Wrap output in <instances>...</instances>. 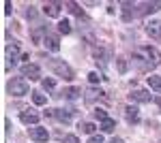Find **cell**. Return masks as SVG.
<instances>
[{
	"label": "cell",
	"instance_id": "6da1fadb",
	"mask_svg": "<svg viewBox=\"0 0 161 143\" xmlns=\"http://www.w3.org/2000/svg\"><path fill=\"white\" fill-rule=\"evenodd\" d=\"M133 62L137 64V69L148 71L161 64V54L155 47H137L133 51Z\"/></svg>",
	"mask_w": 161,
	"mask_h": 143
},
{
	"label": "cell",
	"instance_id": "7a4b0ae2",
	"mask_svg": "<svg viewBox=\"0 0 161 143\" xmlns=\"http://www.w3.org/2000/svg\"><path fill=\"white\" fill-rule=\"evenodd\" d=\"M7 90H9V94H13V96H24V94H28V81H26L24 77H13L11 81L7 84Z\"/></svg>",
	"mask_w": 161,
	"mask_h": 143
},
{
	"label": "cell",
	"instance_id": "3957f363",
	"mask_svg": "<svg viewBox=\"0 0 161 143\" xmlns=\"http://www.w3.org/2000/svg\"><path fill=\"white\" fill-rule=\"evenodd\" d=\"M50 66H52V71L54 73H58L60 77H64V79H73V71L64 64V62H58V60H52L50 62Z\"/></svg>",
	"mask_w": 161,
	"mask_h": 143
},
{
	"label": "cell",
	"instance_id": "277c9868",
	"mask_svg": "<svg viewBox=\"0 0 161 143\" xmlns=\"http://www.w3.org/2000/svg\"><path fill=\"white\" fill-rule=\"evenodd\" d=\"M22 75L28 77L30 81H37L39 77H41V71H39L37 64H24V69H22Z\"/></svg>",
	"mask_w": 161,
	"mask_h": 143
},
{
	"label": "cell",
	"instance_id": "5b68a950",
	"mask_svg": "<svg viewBox=\"0 0 161 143\" xmlns=\"http://www.w3.org/2000/svg\"><path fill=\"white\" fill-rule=\"evenodd\" d=\"M146 32H148L150 38H157V41H161V22H159V19H153V22H148V24H146Z\"/></svg>",
	"mask_w": 161,
	"mask_h": 143
},
{
	"label": "cell",
	"instance_id": "8992f818",
	"mask_svg": "<svg viewBox=\"0 0 161 143\" xmlns=\"http://www.w3.org/2000/svg\"><path fill=\"white\" fill-rule=\"evenodd\" d=\"M30 139H35V141L39 143H43V141H47L50 139V132H47V128H39V126H35V128H30Z\"/></svg>",
	"mask_w": 161,
	"mask_h": 143
},
{
	"label": "cell",
	"instance_id": "52a82bcc",
	"mask_svg": "<svg viewBox=\"0 0 161 143\" xmlns=\"http://www.w3.org/2000/svg\"><path fill=\"white\" fill-rule=\"evenodd\" d=\"M17 51H19V45L17 43H13V45L7 47V66H13L17 62Z\"/></svg>",
	"mask_w": 161,
	"mask_h": 143
},
{
	"label": "cell",
	"instance_id": "ba28073f",
	"mask_svg": "<svg viewBox=\"0 0 161 143\" xmlns=\"http://www.w3.org/2000/svg\"><path fill=\"white\" fill-rule=\"evenodd\" d=\"M129 96H131V100H136V103H150V98H153L146 90H133Z\"/></svg>",
	"mask_w": 161,
	"mask_h": 143
},
{
	"label": "cell",
	"instance_id": "9c48e42d",
	"mask_svg": "<svg viewBox=\"0 0 161 143\" xmlns=\"http://www.w3.org/2000/svg\"><path fill=\"white\" fill-rule=\"evenodd\" d=\"M43 45L50 49V51H58V49H60L58 36H54V34H45V38H43Z\"/></svg>",
	"mask_w": 161,
	"mask_h": 143
},
{
	"label": "cell",
	"instance_id": "30bf717a",
	"mask_svg": "<svg viewBox=\"0 0 161 143\" xmlns=\"http://www.w3.org/2000/svg\"><path fill=\"white\" fill-rule=\"evenodd\" d=\"M19 118H22L24 124H37V122H39V113H35L32 109H24Z\"/></svg>",
	"mask_w": 161,
	"mask_h": 143
},
{
	"label": "cell",
	"instance_id": "8fae6325",
	"mask_svg": "<svg viewBox=\"0 0 161 143\" xmlns=\"http://www.w3.org/2000/svg\"><path fill=\"white\" fill-rule=\"evenodd\" d=\"M43 13H45L47 17H58V15H60V4H58V2H47V4L43 7Z\"/></svg>",
	"mask_w": 161,
	"mask_h": 143
},
{
	"label": "cell",
	"instance_id": "7c38bea8",
	"mask_svg": "<svg viewBox=\"0 0 161 143\" xmlns=\"http://www.w3.org/2000/svg\"><path fill=\"white\" fill-rule=\"evenodd\" d=\"M125 115H127L129 122L136 124L137 120H140V111H137V107H131V105H129V107H125Z\"/></svg>",
	"mask_w": 161,
	"mask_h": 143
},
{
	"label": "cell",
	"instance_id": "4fadbf2b",
	"mask_svg": "<svg viewBox=\"0 0 161 143\" xmlns=\"http://www.w3.org/2000/svg\"><path fill=\"white\" fill-rule=\"evenodd\" d=\"M54 118L64 122V124H69V122H71V113H67V111H62V109H54Z\"/></svg>",
	"mask_w": 161,
	"mask_h": 143
},
{
	"label": "cell",
	"instance_id": "5bb4252c",
	"mask_svg": "<svg viewBox=\"0 0 161 143\" xmlns=\"http://www.w3.org/2000/svg\"><path fill=\"white\" fill-rule=\"evenodd\" d=\"M148 85L153 88V90L161 92V77H157V75H150V77H148Z\"/></svg>",
	"mask_w": 161,
	"mask_h": 143
},
{
	"label": "cell",
	"instance_id": "9a60e30c",
	"mask_svg": "<svg viewBox=\"0 0 161 143\" xmlns=\"http://www.w3.org/2000/svg\"><path fill=\"white\" fill-rule=\"evenodd\" d=\"M114 126H116V122H114L112 118H108L103 124H101V130H103V132H112V130H114Z\"/></svg>",
	"mask_w": 161,
	"mask_h": 143
},
{
	"label": "cell",
	"instance_id": "2e32d148",
	"mask_svg": "<svg viewBox=\"0 0 161 143\" xmlns=\"http://www.w3.org/2000/svg\"><path fill=\"white\" fill-rule=\"evenodd\" d=\"M62 94L67 96V98H71V100H73V98H77V96L82 94V90H77V88H69V90H64Z\"/></svg>",
	"mask_w": 161,
	"mask_h": 143
},
{
	"label": "cell",
	"instance_id": "e0dca14e",
	"mask_svg": "<svg viewBox=\"0 0 161 143\" xmlns=\"http://www.w3.org/2000/svg\"><path fill=\"white\" fill-rule=\"evenodd\" d=\"M58 30H60L62 34H69V32H71V24H69L67 19H62L60 24H58Z\"/></svg>",
	"mask_w": 161,
	"mask_h": 143
},
{
	"label": "cell",
	"instance_id": "ac0fdd59",
	"mask_svg": "<svg viewBox=\"0 0 161 143\" xmlns=\"http://www.w3.org/2000/svg\"><path fill=\"white\" fill-rule=\"evenodd\" d=\"M32 103H35V105H45L47 98H45L43 94H39V92H35V94H32Z\"/></svg>",
	"mask_w": 161,
	"mask_h": 143
},
{
	"label": "cell",
	"instance_id": "d6986e66",
	"mask_svg": "<svg viewBox=\"0 0 161 143\" xmlns=\"http://www.w3.org/2000/svg\"><path fill=\"white\" fill-rule=\"evenodd\" d=\"M116 69H118V73H127V60L116 58Z\"/></svg>",
	"mask_w": 161,
	"mask_h": 143
},
{
	"label": "cell",
	"instance_id": "ffe728a7",
	"mask_svg": "<svg viewBox=\"0 0 161 143\" xmlns=\"http://www.w3.org/2000/svg\"><path fill=\"white\" fill-rule=\"evenodd\" d=\"M95 118L97 120H101V122H105V120H108V111H105V109H95Z\"/></svg>",
	"mask_w": 161,
	"mask_h": 143
},
{
	"label": "cell",
	"instance_id": "44dd1931",
	"mask_svg": "<svg viewBox=\"0 0 161 143\" xmlns=\"http://www.w3.org/2000/svg\"><path fill=\"white\" fill-rule=\"evenodd\" d=\"M80 128H82V130L86 132V135H92V132L97 130V126H95V124H90V122H86V124H82Z\"/></svg>",
	"mask_w": 161,
	"mask_h": 143
},
{
	"label": "cell",
	"instance_id": "7402d4cb",
	"mask_svg": "<svg viewBox=\"0 0 161 143\" xmlns=\"http://www.w3.org/2000/svg\"><path fill=\"white\" fill-rule=\"evenodd\" d=\"M101 94H103L101 90H99V92H97V90H88V92H86V100H95L97 96L101 98Z\"/></svg>",
	"mask_w": 161,
	"mask_h": 143
},
{
	"label": "cell",
	"instance_id": "603a6c76",
	"mask_svg": "<svg viewBox=\"0 0 161 143\" xmlns=\"http://www.w3.org/2000/svg\"><path fill=\"white\" fill-rule=\"evenodd\" d=\"M64 7H67V9H69L71 13H75V15H82V11H80V7H77L75 2H67Z\"/></svg>",
	"mask_w": 161,
	"mask_h": 143
},
{
	"label": "cell",
	"instance_id": "cb8c5ba5",
	"mask_svg": "<svg viewBox=\"0 0 161 143\" xmlns=\"http://www.w3.org/2000/svg\"><path fill=\"white\" fill-rule=\"evenodd\" d=\"M41 84H43V88H45V90H54V85H56V81H54L52 77H47V79H43Z\"/></svg>",
	"mask_w": 161,
	"mask_h": 143
},
{
	"label": "cell",
	"instance_id": "d4e9b609",
	"mask_svg": "<svg viewBox=\"0 0 161 143\" xmlns=\"http://www.w3.org/2000/svg\"><path fill=\"white\" fill-rule=\"evenodd\" d=\"M62 143H80V141H77V137H75V135H67V137L62 139Z\"/></svg>",
	"mask_w": 161,
	"mask_h": 143
},
{
	"label": "cell",
	"instance_id": "484cf974",
	"mask_svg": "<svg viewBox=\"0 0 161 143\" xmlns=\"http://www.w3.org/2000/svg\"><path fill=\"white\" fill-rule=\"evenodd\" d=\"M88 143H103V137H101V135H92V137L88 139Z\"/></svg>",
	"mask_w": 161,
	"mask_h": 143
},
{
	"label": "cell",
	"instance_id": "4316f807",
	"mask_svg": "<svg viewBox=\"0 0 161 143\" xmlns=\"http://www.w3.org/2000/svg\"><path fill=\"white\" fill-rule=\"evenodd\" d=\"M88 79H90L92 84H97V81H99L101 77H99V73H90V75H88Z\"/></svg>",
	"mask_w": 161,
	"mask_h": 143
},
{
	"label": "cell",
	"instance_id": "83f0119b",
	"mask_svg": "<svg viewBox=\"0 0 161 143\" xmlns=\"http://www.w3.org/2000/svg\"><path fill=\"white\" fill-rule=\"evenodd\" d=\"M4 13L11 15V2H4Z\"/></svg>",
	"mask_w": 161,
	"mask_h": 143
},
{
	"label": "cell",
	"instance_id": "f1b7e54d",
	"mask_svg": "<svg viewBox=\"0 0 161 143\" xmlns=\"http://www.w3.org/2000/svg\"><path fill=\"white\" fill-rule=\"evenodd\" d=\"M110 143H125V141H123V139H112Z\"/></svg>",
	"mask_w": 161,
	"mask_h": 143
},
{
	"label": "cell",
	"instance_id": "f546056e",
	"mask_svg": "<svg viewBox=\"0 0 161 143\" xmlns=\"http://www.w3.org/2000/svg\"><path fill=\"white\" fill-rule=\"evenodd\" d=\"M155 103H157V105H159V109H161V98H155Z\"/></svg>",
	"mask_w": 161,
	"mask_h": 143
}]
</instances>
